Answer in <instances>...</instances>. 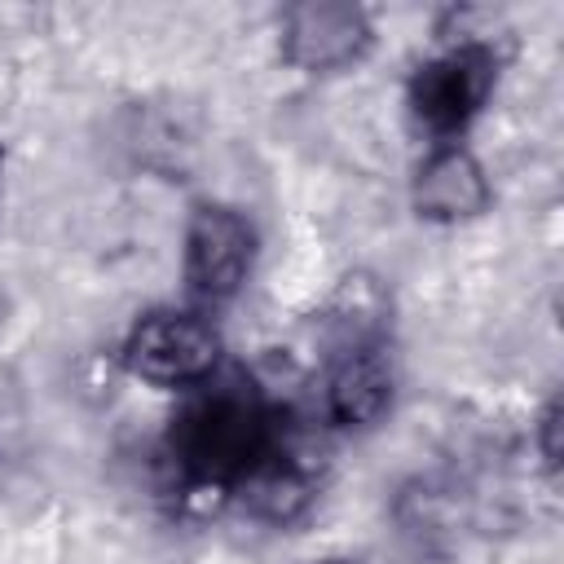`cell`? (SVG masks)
I'll return each instance as SVG.
<instances>
[{
	"label": "cell",
	"mask_w": 564,
	"mask_h": 564,
	"mask_svg": "<svg viewBox=\"0 0 564 564\" xmlns=\"http://www.w3.org/2000/svg\"><path fill=\"white\" fill-rule=\"evenodd\" d=\"M278 445L264 392L242 375H212L172 423L167 449L189 489L229 494Z\"/></svg>",
	"instance_id": "1"
},
{
	"label": "cell",
	"mask_w": 564,
	"mask_h": 564,
	"mask_svg": "<svg viewBox=\"0 0 564 564\" xmlns=\"http://www.w3.org/2000/svg\"><path fill=\"white\" fill-rule=\"evenodd\" d=\"M128 375L159 388H198L220 366V335L203 313L154 308L123 339Z\"/></svg>",
	"instance_id": "2"
},
{
	"label": "cell",
	"mask_w": 564,
	"mask_h": 564,
	"mask_svg": "<svg viewBox=\"0 0 564 564\" xmlns=\"http://www.w3.org/2000/svg\"><path fill=\"white\" fill-rule=\"evenodd\" d=\"M489 88H494V53L485 44H454L414 70L410 110L427 132L454 137L476 119Z\"/></svg>",
	"instance_id": "3"
},
{
	"label": "cell",
	"mask_w": 564,
	"mask_h": 564,
	"mask_svg": "<svg viewBox=\"0 0 564 564\" xmlns=\"http://www.w3.org/2000/svg\"><path fill=\"white\" fill-rule=\"evenodd\" d=\"M256 256V234L251 225L220 203H203L189 216L185 229V282L198 300L220 304L242 291Z\"/></svg>",
	"instance_id": "4"
},
{
	"label": "cell",
	"mask_w": 564,
	"mask_h": 564,
	"mask_svg": "<svg viewBox=\"0 0 564 564\" xmlns=\"http://www.w3.org/2000/svg\"><path fill=\"white\" fill-rule=\"evenodd\" d=\"M370 18L357 4L304 0L282 13V57L308 75H330L352 66L370 48Z\"/></svg>",
	"instance_id": "5"
},
{
	"label": "cell",
	"mask_w": 564,
	"mask_h": 564,
	"mask_svg": "<svg viewBox=\"0 0 564 564\" xmlns=\"http://www.w3.org/2000/svg\"><path fill=\"white\" fill-rule=\"evenodd\" d=\"M489 207V181L485 167L463 145L432 150L414 172V212L441 225L471 220Z\"/></svg>",
	"instance_id": "6"
},
{
	"label": "cell",
	"mask_w": 564,
	"mask_h": 564,
	"mask_svg": "<svg viewBox=\"0 0 564 564\" xmlns=\"http://www.w3.org/2000/svg\"><path fill=\"white\" fill-rule=\"evenodd\" d=\"M392 405V366L379 344H344L326 375V414L339 427H370Z\"/></svg>",
	"instance_id": "7"
},
{
	"label": "cell",
	"mask_w": 564,
	"mask_h": 564,
	"mask_svg": "<svg viewBox=\"0 0 564 564\" xmlns=\"http://www.w3.org/2000/svg\"><path fill=\"white\" fill-rule=\"evenodd\" d=\"M229 498H234L242 511H251L256 520L286 524V520H295V516L308 507V498H313V476H308V467L291 463V458L278 454V445H273V454H269L260 467H251V471L229 489Z\"/></svg>",
	"instance_id": "8"
},
{
	"label": "cell",
	"mask_w": 564,
	"mask_h": 564,
	"mask_svg": "<svg viewBox=\"0 0 564 564\" xmlns=\"http://www.w3.org/2000/svg\"><path fill=\"white\" fill-rule=\"evenodd\" d=\"M555 432H560V405L551 401V405L542 410V419H538V436H542V458H546V467H555V463H560Z\"/></svg>",
	"instance_id": "9"
},
{
	"label": "cell",
	"mask_w": 564,
	"mask_h": 564,
	"mask_svg": "<svg viewBox=\"0 0 564 564\" xmlns=\"http://www.w3.org/2000/svg\"><path fill=\"white\" fill-rule=\"evenodd\" d=\"M330 564H339V560H330Z\"/></svg>",
	"instance_id": "10"
}]
</instances>
